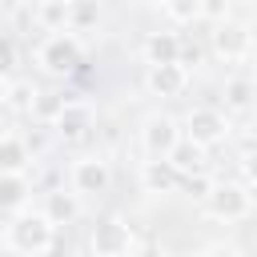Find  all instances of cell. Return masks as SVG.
I'll return each instance as SVG.
<instances>
[{
  "mask_svg": "<svg viewBox=\"0 0 257 257\" xmlns=\"http://www.w3.org/2000/svg\"><path fill=\"white\" fill-rule=\"evenodd\" d=\"M56 221L40 209H20V213H8L4 221V233H0V249L4 253H16V257H44L56 249Z\"/></svg>",
  "mask_w": 257,
  "mask_h": 257,
  "instance_id": "cell-1",
  "label": "cell"
},
{
  "mask_svg": "<svg viewBox=\"0 0 257 257\" xmlns=\"http://www.w3.org/2000/svg\"><path fill=\"white\" fill-rule=\"evenodd\" d=\"M205 205V217L217 221V225H237L253 213V189L245 181H217L213 193L201 201Z\"/></svg>",
  "mask_w": 257,
  "mask_h": 257,
  "instance_id": "cell-2",
  "label": "cell"
},
{
  "mask_svg": "<svg viewBox=\"0 0 257 257\" xmlns=\"http://www.w3.org/2000/svg\"><path fill=\"white\" fill-rule=\"evenodd\" d=\"M80 60H84V44H80V36H76L72 28L52 32V36L36 48V64H40L48 76H72Z\"/></svg>",
  "mask_w": 257,
  "mask_h": 257,
  "instance_id": "cell-3",
  "label": "cell"
},
{
  "mask_svg": "<svg viewBox=\"0 0 257 257\" xmlns=\"http://www.w3.org/2000/svg\"><path fill=\"white\" fill-rule=\"evenodd\" d=\"M137 249H141V241H137L133 225H128L120 213L96 221L92 233H88V253H92V257H128V253H137Z\"/></svg>",
  "mask_w": 257,
  "mask_h": 257,
  "instance_id": "cell-4",
  "label": "cell"
},
{
  "mask_svg": "<svg viewBox=\"0 0 257 257\" xmlns=\"http://www.w3.org/2000/svg\"><path fill=\"white\" fill-rule=\"evenodd\" d=\"M181 124H185V137L197 141V145H205V149L221 145L229 137V128H233L229 124V108H217V104H193Z\"/></svg>",
  "mask_w": 257,
  "mask_h": 257,
  "instance_id": "cell-5",
  "label": "cell"
},
{
  "mask_svg": "<svg viewBox=\"0 0 257 257\" xmlns=\"http://www.w3.org/2000/svg\"><path fill=\"white\" fill-rule=\"evenodd\" d=\"M68 185H72L80 197H100V193H108V185H112V165H108L100 153H84V157H76V161L68 165Z\"/></svg>",
  "mask_w": 257,
  "mask_h": 257,
  "instance_id": "cell-6",
  "label": "cell"
},
{
  "mask_svg": "<svg viewBox=\"0 0 257 257\" xmlns=\"http://www.w3.org/2000/svg\"><path fill=\"white\" fill-rule=\"evenodd\" d=\"M209 48H213L217 60L237 64V60L253 56V32H249L245 24H237V20H221V24H213V32H209Z\"/></svg>",
  "mask_w": 257,
  "mask_h": 257,
  "instance_id": "cell-7",
  "label": "cell"
},
{
  "mask_svg": "<svg viewBox=\"0 0 257 257\" xmlns=\"http://www.w3.org/2000/svg\"><path fill=\"white\" fill-rule=\"evenodd\" d=\"M181 137H185V124L173 120L169 112H149L145 124H141V149H145V157H169Z\"/></svg>",
  "mask_w": 257,
  "mask_h": 257,
  "instance_id": "cell-8",
  "label": "cell"
},
{
  "mask_svg": "<svg viewBox=\"0 0 257 257\" xmlns=\"http://www.w3.org/2000/svg\"><path fill=\"white\" fill-rule=\"evenodd\" d=\"M185 88H189V64L185 60H169V64H149L145 68V92L149 96L173 100Z\"/></svg>",
  "mask_w": 257,
  "mask_h": 257,
  "instance_id": "cell-9",
  "label": "cell"
},
{
  "mask_svg": "<svg viewBox=\"0 0 257 257\" xmlns=\"http://www.w3.org/2000/svg\"><path fill=\"white\" fill-rule=\"evenodd\" d=\"M52 128H56L60 141L76 145V141H84V137L92 133V108H88L84 100H64V108H60L56 120H52Z\"/></svg>",
  "mask_w": 257,
  "mask_h": 257,
  "instance_id": "cell-10",
  "label": "cell"
},
{
  "mask_svg": "<svg viewBox=\"0 0 257 257\" xmlns=\"http://www.w3.org/2000/svg\"><path fill=\"white\" fill-rule=\"evenodd\" d=\"M181 185V173H177V165L169 161V157H149V161H141V189L149 193V197H165V193H173Z\"/></svg>",
  "mask_w": 257,
  "mask_h": 257,
  "instance_id": "cell-11",
  "label": "cell"
},
{
  "mask_svg": "<svg viewBox=\"0 0 257 257\" xmlns=\"http://www.w3.org/2000/svg\"><path fill=\"white\" fill-rule=\"evenodd\" d=\"M36 100H40V88L32 80H20V76H4V108L12 116H32L36 112Z\"/></svg>",
  "mask_w": 257,
  "mask_h": 257,
  "instance_id": "cell-12",
  "label": "cell"
},
{
  "mask_svg": "<svg viewBox=\"0 0 257 257\" xmlns=\"http://www.w3.org/2000/svg\"><path fill=\"white\" fill-rule=\"evenodd\" d=\"M28 169H32V141L8 128L0 137V173H28Z\"/></svg>",
  "mask_w": 257,
  "mask_h": 257,
  "instance_id": "cell-13",
  "label": "cell"
},
{
  "mask_svg": "<svg viewBox=\"0 0 257 257\" xmlns=\"http://www.w3.org/2000/svg\"><path fill=\"white\" fill-rule=\"evenodd\" d=\"M181 48H185V36H177V32H149L145 44H141V56H145V64H169V60H181Z\"/></svg>",
  "mask_w": 257,
  "mask_h": 257,
  "instance_id": "cell-14",
  "label": "cell"
},
{
  "mask_svg": "<svg viewBox=\"0 0 257 257\" xmlns=\"http://www.w3.org/2000/svg\"><path fill=\"white\" fill-rule=\"evenodd\" d=\"M28 201H32L28 173H0V209H4V217L28 209Z\"/></svg>",
  "mask_w": 257,
  "mask_h": 257,
  "instance_id": "cell-15",
  "label": "cell"
},
{
  "mask_svg": "<svg viewBox=\"0 0 257 257\" xmlns=\"http://www.w3.org/2000/svg\"><path fill=\"white\" fill-rule=\"evenodd\" d=\"M44 213L56 221V225H72L80 217V193L68 185V189H52L44 193Z\"/></svg>",
  "mask_w": 257,
  "mask_h": 257,
  "instance_id": "cell-16",
  "label": "cell"
},
{
  "mask_svg": "<svg viewBox=\"0 0 257 257\" xmlns=\"http://www.w3.org/2000/svg\"><path fill=\"white\" fill-rule=\"evenodd\" d=\"M221 96H225L229 112H245V108L257 104V80L253 76H229L225 88H221Z\"/></svg>",
  "mask_w": 257,
  "mask_h": 257,
  "instance_id": "cell-17",
  "label": "cell"
},
{
  "mask_svg": "<svg viewBox=\"0 0 257 257\" xmlns=\"http://www.w3.org/2000/svg\"><path fill=\"white\" fill-rule=\"evenodd\" d=\"M169 161L177 165V173H181V177H189V173H201V169H205V145H197V141L181 137V141H177V149L169 153Z\"/></svg>",
  "mask_w": 257,
  "mask_h": 257,
  "instance_id": "cell-18",
  "label": "cell"
},
{
  "mask_svg": "<svg viewBox=\"0 0 257 257\" xmlns=\"http://www.w3.org/2000/svg\"><path fill=\"white\" fill-rule=\"evenodd\" d=\"M68 8H72V0H40L36 4V24L48 28V32H60V28H68Z\"/></svg>",
  "mask_w": 257,
  "mask_h": 257,
  "instance_id": "cell-19",
  "label": "cell"
},
{
  "mask_svg": "<svg viewBox=\"0 0 257 257\" xmlns=\"http://www.w3.org/2000/svg\"><path fill=\"white\" fill-rule=\"evenodd\" d=\"M100 24V4L96 0H72L68 8V28L72 32H92Z\"/></svg>",
  "mask_w": 257,
  "mask_h": 257,
  "instance_id": "cell-20",
  "label": "cell"
},
{
  "mask_svg": "<svg viewBox=\"0 0 257 257\" xmlns=\"http://www.w3.org/2000/svg\"><path fill=\"white\" fill-rule=\"evenodd\" d=\"M161 12L173 24H193V20H201V0H165Z\"/></svg>",
  "mask_w": 257,
  "mask_h": 257,
  "instance_id": "cell-21",
  "label": "cell"
},
{
  "mask_svg": "<svg viewBox=\"0 0 257 257\" xmlns=\"http://www.w3.org/2000/svg\"><path fill=\"white\" fill-rule=\"evenodd\" d=\"M181 185H185V193H189V197L205 201V197L213 193V185H217V181H213V177H209V173L201 169V173H189V177H181Z\"/></svg>",
  "mask_w": 257,
  "mask_h": 257,
  "instance_id": "cell-22",
  "label": "cell"
},
{
  "mask_svg": "<svg viewBox=\"0 0 257 257\" xmlns=\"http://www.w3.org/2000/svg\"><path fill=\"white\" fill-rule=\"evenodd\" d=\"M64 108V96H56V92H40V100H36V112L32 116H40V120H56V112Z\"/></svg>",
  "mask_w": 257,
  "mask_h": 257,
  "instance_id": "cell-23",
  "label": "cell"
},
{
  "mask_svg": "<svg viewBox=\"0 0 257 257\" xmlns=\"http://www.w3.org/2000/svg\"><path fill=\"white\" fill-rule=\"evenodd\" d=\"M229 12H233V0H201V20H209V24L229 20Z\"/></svg>",
  "mask_w": 257,
  "mask_h": 257,
  "instance_id": "cell-24",
  "label": "cell"
},
{
  "mask_svg": "<svg viewBox=\"0 0 257 257\" xmlns=\"http://www.w3.org/2000/svg\"><path fill=\"white\" fill-rule=\"evenodd\" d=\"M241 181H245L249 189H257V149H249V153L241 157Z\"/></svg>",
  "mask_w": 257,
  "mask_h": 257,
  "instance_id": "cell-25",
  "label": "cell"
},
{
  "mask_svg": "<svg viewBox=\"0 0 257 257\" xmlns=\"http://www.w3.org/2000/svg\"><path fill=\"white\" fill-rule=\"evenodd\" d=\"M0 52H4V76H12V72H16V44H12V36L4 40Z\"/></svg>",
  "mask_w": 257,
  "mask_h": 257,
  "instance_id": "cell-26",
  "label": "cell"
},
{
  "mask_svg": "<svg viewBox=\"0 0 257 257\" xmlns=\"http://www.w3.org/2000/svg\"><path fill=\"white\" fill-rule=\"evenodd\" d=\"M133 4H165V0H133Z\"/></svg>",
  "mask_w": 257,
  "mask_h": 257,
  "instance_id": "cell-27",
  "label": "cell"
}]
</instances>
